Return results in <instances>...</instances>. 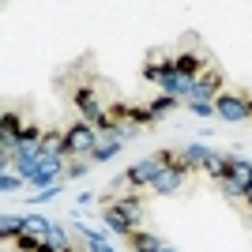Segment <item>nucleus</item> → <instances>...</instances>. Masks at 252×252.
Segmentation results:
<instances>
[{"mask_svg": "<svg viewBox=\"0 0 252 252\" xmlns=\"http://www.w3.org/2000/svg\"><path fill=\"white\" fill-rule=\"evenodd\" d=\"M226 91V75L215 68V64H207L196 79H185V91H181V102L185 105H200V102H215V98Z\"/></svg>", "mask_w": 252, "mask_h": 252, "instance_id": "nucleus-1", "label": "nucleus"}, {"mask_svg": "<svg viewBox=\"0 0 252 252\" xmlns=\"http://www.w3.org/2000/svg\"><path fill=\"white\" fill-rule=\"evenodd\" d=\"M102 143V136H98L94 125H87V121H72V125L64 128V151H68V158H91L94 155V147Z\"/></svg>", "mask_w": 252, "mask_h": 252, "instance_id": "nucleus-2", "label": "nucleus"}, {"mask_svg": "<svg viewBox=\"0 0 252 252\" xmlns=\"http://www.w3.org/2000/svg\"><path fill=\"white\" fill-rule=\"evenodd\" d=\"M215 117H222V121H230V125H241V121H252V98L241 94V91H222L219 98H215Z\"/></svg>", "mask_w": 252, "mask_h": 252, "instance_id": "nucleus-3", "label": "nucleus"}, {"mask_svg": "<svg viewBox=\"0 0 252 252\" xmlns=\"http://www.w3.org/2000/svg\"><path fill=\"white\" fill-rule=\"evenodd\" d=\"M189 173H192V166L181 158V151H177V158H173V162H169V166L155 177V185H151V189H155L158 196H173V192L185 185V177H189Z\"/></svg>", "mask_w": 252, "mask_h": 252, "instance_id": "nucleus-4", "label": "nucleus"}, {"mask_svg": "<svg viewBox=\"0 0 252 252\" xmlns=\"http://www.w3.org/2000/svg\"><path fill=\"white\" fill-rule=\"evenodd\" d=\"M166 169V158H162V151L158 155H151V158H139L136 166H128L125 169V177H121V185H155V177Z\"/></svg>", "mask_w": 252, "mask_h": 252, "instance_id": "nucleus-5", "label": "nucleus"}, {"mask_svg": "<svg viewBox=\"0 0 252 252\" xmlns=\"http://www.w3.org/2000/svg\"><path fill=\"white\" fill-rule=\"evenodd\" d=\"M72 105H75V113H79V121H87V125H98V121L105 117L102 98H98L91 87H75L72 91Z\"/></svg>", "mask_w": 252, "mask_h": 252, "instance_id": "nucleus-6", "label": "nucleus"}, {"mask_svg": "<svg viewBox=\"0 0 252 252\" xmlns=\"http://www.w3.org/2000/svg\"><path fill=\"white\" fill-rule=\"evenodd\" d=\"M173 68L181 72V79H196V75L207 68V61H203L196 49H185V53H177V57H173Z\"/></svg>", "mask_w": 252, "mask_h": 252, "instance_id": "nucleus-7", "label": "nucleus"}, {"mask_svg": "<svg viewBox=\"0 0 252 252\" xmlns=\"http://www.w3.org/2000/svg\"><path fill=\"white\" fill-rule=\"evenodd\" d=\"M181 158H185L192 169H203L211 158H215V151H211L207 143H185V147H181Z\"/></svg>", "mask_w": 252, "mask_h": 252, "instance_id": "nucleus-8", "label": "nucleus"}, {"mask_svg": "<svg viewBox=\"0 0 252 252\" xmlns=\"http://www.w3.org/2000/svg\"><path fill=\"white\" fill-rule=\"evenodd\" d=\"M230 181H233V185H241L245 196H249V189H252V162H249V158L230 155Z\"/></svg>", "mask_w": 252, "mask_h": 252, "instance_id": "nucleus-9", "label": "nucleus"}, {"mask_svg": "<svg viewBox=\"0 0 252 252\" xmlns=\"http://www.w3.org/2000/svg\"><path fill=\"white\" fill-rule=\"evenodd\" d=\"M128 245H132V252H162L166 249V241H162L158 233H151V230H136L128 237Z\"/></svg>", "mask_w": 252, "mask_h": 252, "instance_id": "nucleus-10", "label": "nucleus"}, {"mask_svg": "<svg viewBox=\"0 0 252 252\" xmlns=\"http://www.w3.org/2000/svg\"><path fill=\"white\" fill-rule=\"evenodd\" d=\"M23 233H27V215H0V237H4V241H11V237H15V241H19Z\"/></svg>", "mask_w": 252, "mask_h": 252, "instance_id": "nucleus-11", "label": "nucleus"}, {"mask_svg": "<svg viewBox=\"0 0 252 252\" xmlns=\"http://www.w3.org/2000/svg\"><path fill=\"white\" fill-rule=\"evenodd\" d=\"M23 117H19V109H4L0 113V139H19L23 136Z\"/></svg>", "mask_w": 252, "mask_h": 252, "instance_id": "nucleus-12", "label": "nucleus"}, {"mask_svg": "<svg viewBox=\"0 0 252 252\" xmlns=\"http://www.w3.org/2000/svg\"><path fill=\"white\" fill-rule=\"evenodd\" d=\"M109 200H113L117 207L125 211V215H128V219H132V222H136V226H139V222H143V200H139L136 192H128V196H109Z\"/></svg>", "mask_w": 252, "mask_h": 252, "instance_id": "nucleus-13", "label": "nucleus"}, {"mask_svg": "<svg viewBox=\"0 0 252 252\" xmlns=\"http://www.w3.org/2000/svg\"><path fill=\"white\" fill-rule=\"evenodd\" d=\"M203 173H207L211 181H219V185H222V181L230 177V155H219V151H215V158L203 166Z\"/></svg>", "mask_w": 252, "mask_h": 252, "instance_id": "nucleus-14", "label": "nucleus"}, {"mask_svg": "<svg viewBox=\"0 0 252 252\" xmlns=\"http://www.w3.org/2000/svg\"><path fill=\"white\" fill-rule=\"evenodd\" d=\"M181 105V98H169V94H158L155 102H147V109H151V117H155V121H162V117L169 113V109H177Z\"/></svg>", "mask_w": 252, "mask_h": 252, "instance_id": "nucleus-15", "label": "nucleus"}, {"mask_svg": "<svg viewBox=\"0 0 252 252\" xmlns=\"http://www.w3.org/2000/svg\"><path fill=\"white\" fill-rule=\"evenodd\" d=\"M121 147H125V143H117V139H102L94 147V155H91V162H109V158H117Z\"/></svg>", "mask_w": 252, "mask_h": 252, "instance_id": "nucleus-16", "label": "nucleus"}, {"mask_svg": "<svg viewBox=\"0 0 252 252\" xmlns=\"http://www.w3.org/2000/svg\"><path fill=\"white\" fill-rule=\"evenodd\" d=\"M42 241H45V237H38V233L27 230L19 241H15V249H19V252H38V249H42Z\"/></svg>", "mask_w": 252, "mask_h": 252, "instance_id": "nucleus-17", "label": "nucleus"}, {"mask_svg": "<svg viewBox=\"0 0 252 252\" xmlns=\"http://www.w3.org/2000/svg\"><path fill=\"white\" fill-rule=\"evenodd\" d=\"M23 185H27V181L19 177V173H0V192H15V189H23Z\"/></svg>", "mask_w": 252, "mask_h": 252, "instance_id": "nucleus-18", "label": "nucleus"}, {"mask_svg": "<svg viewBox=\"0 0 252 252\" xmlns=\"http://www.w3.org/2000/svg\"><path fill=\"white\" fill-rule=\"evenodd\" d=\"M139 136V125H132V121H117V139L121 143H128V139Z\"/></svg>", "mask_w": 252, "mask_h": 252, "instance_id": "nucleus-19", "label": "nucleus"}, {"mask_svg": "<svg viewBox=\"0 0 252 252\" xmlns=\"http://www.w3.org/2000/svg\"><path fill=\"white\" fill-rule=\"evenodd\" d=\"M219 189H222V196H226V200H245V189H241V185H233V181H230V177L222 181Z\"/></svg>", "mask_w": 252, "mask_h": 252, "instance_id": "nucleus-20", "label": "nucleus"}, {"mask_svg": "<svg viewBox=\"0 0 252 252\" xmlns=\"http://www.w3.org/2000/svg\"><path fill=\"white\" fill-rule=\"evenodd\" d=\"M61 196V185H53V189H45V192H38V196H31V203H45V200H57Z\"/></svg>", "mask_w": 252, "mask_h": 252, "instance_id": "nucleus-21", "label": "nucleus"}, {"mask_svg": "<svg viewBox=\"0 0 252 252\" xmlns=\"http://www.w3.org/2000/svg\"><path fill=\"white\" fill-rule=\"evenodd\" d=\"M87 169H91V166H87V162H72V166H68V173H64V177H68V181H75V177H83Z\"/></svg>", "mask_w": 252, "mask_h": 252, "instance_id": "nucleus-22", "label": "nucleus"}, {"mask_svg": "<svg viewBox=\"0 0 252 252\" xmlns=\"http://www.w3.org/2000/svg\"><path fill=\"white\" fill-rule=\"evenodd\" d=\"M189 109H192V113H196V117H215V105H211V102H200V105H189Z\"/></svg>", "mask_w": 252, "mask_h": 252, "instance_id": "nucleus-23", "label": "nucleus"}, {"mask_svg": "<svg viewBox=\"0 0 252 252\" xmlns=\"http://www.w3.org/2000/svg\"><path fill=\"white\" fill-rule=\"evenodd\" d=\"M98 200V192H79V196H75V203H94Z\"/></svg>", "mask_w": 252, "mask_h": 252, "instance_id": "nucleus-24", "label": "nucleus"}, {"mask_svg": "<svg viewBox=\"0 0 252 252\" xmlns=\"http://www.w3.org/2000/svg\"><path fill=\"white\" fill-rule=\"evenodd\" d=\"M87 252H117L113 245H87Z\"/></svg>", "mask_w": 252, "mask_h": 252, "instance_id": "nucleus-25", "label": "nucleus"}, {"mask_svg": "<svg viewBox=\"0 0 252 252\" xmlns=\"http://www.w3.org/2000/svg\"><path fill=\"white\" fill-rule=\"evenodd\" d=\"M245 203H249V207H252V189H249V196H245Z\"/></svg>", "mask_w": 252, "mask_h": 252, "instance_id": "nucleus-26", "label": "nucleus"}, {"mask_svg": "<svg viewBox=\"0 0 252 252\" xmlns=\"http://www.w3.org/2000/svg\"><path fill=\"white\" fill-rule=\"evenodd\" d=\"M162 252H177V249H169V245H166V249H162Z\"/></svg>", "mask_w": 252, "mask_h": 252, "instance_id": "nucleus-27", "label": "nucleus"}, {"mask_svg": "<svg viewBox=\"0 0 252 252\" xmlns=\"http://www.w3.org/2000/svg\"><path fill=\"white\" fill-rule=\"evenodd\" d=\"M72 252H75V249H72Z\"/></svg>", "mask_w": 252, "mask_h": 252, "instance_id": "nucleus-28", "label": "nucleus"}]
</instances>
